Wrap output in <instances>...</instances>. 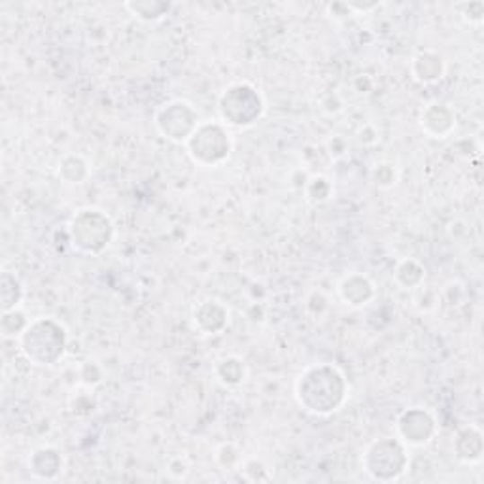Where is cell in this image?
Returning a JSON list of instances; mask_svg holds the SVG:
<instances>
[{
	"label": "cell",
	"instance_id": "cell-1",
	"mask_svg": "<svg viewBox=\"0 0 484 484\" xmlns=\"http://www.w3.org/2000/svg\"><path fill=\"white\" fill-rule=\"evenodd\" d=\"M348 381L333 364H312L304 367L295 381L297 405L314 417H331L348 400Z\"/></svg>",
	"mask_w": 484,
	"mask_h": 484
},
{
	"label": "cell",
	"instance_id": "cell-2",
	"mask_svg": "<svg viewBox=\"0 0 484 484\" xmlns=\"http://www.w3.org/2000/svg\"><path fill=\"white\" fill-rule=\"evenodd\" d=\"M22 356L32 365L53 367L57 365L68 347V331L59 320L40 316L29 321L27 330L17 339Z\"/></svg>",
	"mask_w": 484,
	"mask_h": 484
},
{
	"label": "cell",
	"instance_id": "cell-3",
	"mask_svg": "<svg viewBox=\"0 0 484 484\" xmlns=\"http://www.w3.org/2000/svg\"><path fill=\"white\" fill-rule=\"evenodd\" d=\"M114 235L116 225L112 218L99 208H82L68 224V242L84 256L102 254Z\"/></svg>",
	"mask_w": 484,
	"mask_h": 484
},
{
	"label": "cell",
	"instance_id": "cell-4",
	"mask_svg": "<svg viewBox=\"0 0 484 484\" xmlns=\"http://www.w3.org/2000/svg\"><path fill=\"white\" fill-rule=\"evenodd\" d=\"M220 119L225 128L248 129L265 114V101L258 87L248 82L227 85L218 99Z\"/></svg>",
	"mask_w": 484,
	"mask_h": 484
},
{
	"label": "cell",
	"instance_id": "cell-5",
	"mask_svg": "<svg viewBox=\"0 0 484 484\" xmlns=\"http://www.w3.org/2000/svg\"><path fill=\"white\" fill-rule=\"evenodd\" d=\"M409 446L398 437L374 439L362 456L364 471L376 482L398 480L409 470Z\"/></svg>",
	"mask_w": 484,
	"mask_h": 484
},
{
	"label": "cell",
	"instance_id": "cell-6",
	"mask_svg": "<svg viewBox=\"0 0 484 484\" xmlns=\"http://www.w3.org/2000/svg\"><path fill=\"white\" fill-rule=\"evenodd\" d=\"M184 146L195 165L212 169L229 159L233 140L222 121H201Z\"/></svg>",
	"mask_w": 484,
	"mask_h": 484
},
{
	"label": "cell",
	"instance_id": "cell-7",
	"mask_svg": "<svg viewBox=\"0 0 484 484\" xmlns=\"http://www.w3.org/2000/svg\"><path fill=\"white\" fill-rule=\"evenodd\" d=\"M199 114L193 104L182 99H172L159 106L154 116V125L159 135L174 145H186V140L199 128Z\"/></svg>",
	"mask_w": 484,
	"mask_h": 484
},
{
	"label": "cell",
	"instance_id": "cell-8",
	"mask_svg": "<svg viewBox=\"0 0 484 484\" xmlns=\"http://www.w3.org/2000/svg\"><path fill=\"white\" fill-rule=\"evenodd\" d=\"M439 434V422L432 410L424 407L405 409L396 420V436L409 446L420 448L432 443Z\"/></svg>",
	"mask_w": 484,
	"mask_h": 484
},
{
	"label": "cell",
	"instance_id": "cell-9",
	"mask_svg": "<svg viewBox=\"0 0 484 484\" xmlns=\"http://www.w3.org/2000/svg\"><path fill=\"white\" fill-rule=\"evenodd\" d=\"M229 316H231L229 309L224 301L208 297L195 304L191 312V321L193 328L201 335L212 337L222 335L229 328Z\"/></svg>",
	"mask_w": 484,
	"mask_h": 484
},
{
	"label": "cell",
	"instance_id": "cell-10",
	"mask_svg": "<svg viewBox=\"0 0 484 484\" xmlns=\"http://www.w3.org/2000/svg\"><path fill=\"white\" fill-rule=\"evenodd\" d=\"M418 123L427 136L446 138L456 129V112L451 104L436 101L424 106Z\"/></svg>",
	"mask_w": 484,
	"mask_h": 484
},
{
	"label": "cell",
	"instance_id": "cell-11",
	"mask_svg": "<svg viewBox=\"0 0 484 484\" xmlns=\"http://www.w3.org/2000/svg\"><path fill=\"white\" fill-rule=\"evenodd\" d=\"M339 297L350 309H364L374 299L376 286L364 273H350L339 282Z\"/></svg>",
	"mask_w": 484,
	"mask_h": 484
},
{
	"label": "cell",
	"instance_id": "cell-12",
	"mask_svg": "<svg viewBox=\"0 0 484 484\" xmlns=\"http://www.w3.org/2000/svg\"><path fill=\"white\" fill-rule=\"evenodd\" d=\"M29 471L37 480H56L65 468V458L56 446H40L29 456Z\"/></svg>",
	"mask_w": 484,
	"mask_h": 484
},
{
	"label": "cell",
	"instance_id": "cell-13",
	"mask_svg": "<svg viewBox=\"0 0 484 484\" xmlns=\"http://www.w3.org/2000/svg\"><path fill=\"white\" fill-rule=\"evenodd\" d=\"M446 70L443 56L436 49H422L410 61V75L422 85L437 84Z\"/></svg>",
	"mask_w": 484,
	"mask_h": 484
},
{
	"label": "cell",
	"instance_id": "cell-14",
	"mask_svg": "<svg viewBox=\"0 0 484 484\" xmlns=\"http://www.w3.org/2000/svg\"><path fill=\"white\" fill-rule=\"evenodd\" d=\"M453 446L456 458L462 463H479L482 460V432L477 426H465L456 434Z\"/></svg>",
	"mask_w": 484,
	"mask_h": 484
},
{
	"label": "cell",
	"instance_id": "cell-15",
	"mask_svg": "<svg viewBox=\"0 0 484 484\" xmlns=\"http://www.w3.org/2000/svg\"><path fill=\"white\" fill-rule=\"evenodd\" d=\"M426 280V268L420 261L405 258L401 260L396 268H393V282H396L401 290H418L424 286Z\"/></svg>",
	"mask_w": 484,
	"mask_h": 484
},
{
	"label": "cell",
	"instance_id": "cell-16",
	"mask_svg": "<svg viewBox=\"0 0 484 484\" xmlns=\"http://www.w3.org/2000/svg\"><path fill=\"white\" fill-rule=\"evenodd\" d=\"M89 174H92V167H89L85 157L78 154L65 155L57 165V176L65 184H70V186L84 184L89 178Z\"/></svg>",
	"mask_w": 484,
	"mask_h": 484
},
{
	"label": "cell",
	"instance_id": "cell-17",
	"mask_svg": "<svg viewBox=\"0 0 484 484\" xmlns=\"http://www.w3.org/2000/svg\"><path fill=\"white\" fill-rule=\"evenodd\" d=\"M214 374L222 386L225 388H237L246 381V365L239 356H225L214 365Z\"/></svg>",
	"mask_w": 484,
	"mask_h": 484
},
{
	"label": "cell",
	"instance_id": "cell-18",
	"mask_svg": "<svg viewBox=\"0 0 484 484\" xmlns=\"http://www.w3.org/2000/svg\"><path fill=\"white\" fill-rule=\"evenodd\" d=\"M123 8L128 10L135 20L145 23L161 22L172 8L171 3H161V0H133V3H125Z\"/></svg>",
	"mask_w": 484,
	"mask_h": 484
},
{
	"label": "cell",
	"instance_id": "cell-19",
	"mask_svg": "<svg viewBox=\"0 0 484 484\" xmlns=\"http://www.w3.org/2000/svg\"><path fill=\"white\" fill-rule=\"evenodd\" d=\"M23 297H25V290L20 278L4 271L3 277H0V301H3V312L20 309Z\"/></svg>",
	"mask_w": 484,
	"mask_h": 484
},
{
	"label": "cell",
	"instance_id": "cell-20",
	"mask_svg": "<svg viewBox=\"0 0 484 484\" xmlns=\"http://www.w3.org/2000/svg\"><path fill=\"white\" fill-rule=\"evenodd\" d=\"M304 195H307V201L312 205H321L330 201V197L333 195V184L330 178L316 174L309 178V182H304Z\"/></svg>",
	"mask_w": 484,
	"mask_h": 484
},
{
	"label": "cell",
	"instance_id": "cell-21",
	"mask_svg": "<svg viewBox=\"0 0 484 484\" xmlns=\"http://www.w3.org/2000/svg\"><path fill=\"white\" fill-rule=\"evenodd\" d=\"M29 321L31 320L20 309L3 312V318H0V331H3L6 339H20L22 333L27 330Z\"/></svg>",
	"mask_w": 484,
	"mask_h": 484
},
{
	"label": "cell",
	"instance_id": "cell-22",
	"mask_svg": "<svg viewBox=\"0 0 484 484\" xmlns=\"http://www.w3.org/2000/svg\"><path fill=\"white\" fill-rule=\"evenodd\" d=\"M398 169L393 163H390V161H383V163L376 165L373 169V182L383 188V189H390L398 184Z\"/></svg>",
	"mask_w": 484,
	"mask_h": 484
},
{
	"label": "cell",
	"instance_id": "cell-23",
	"mask_svg": "<svg viewBox=\"0 0 484 484\" xmlns=\"http://www.w3.org/2000/svg\"><path fill=\"white\" fill-rule=\"evenodd\" d=\"M216 460L222 468H227V470H239L242 463L241 451L233 443H224L222 446H218Z\"/></svg>",
	"mask_w": 484,
	"mask_h": 484
},
{
	"label": "cell",
	"instance_id": "cell-24",
	"mask_svg": "<svg viewBox=\"0 0 484 484\" xmlns=\"http://www.w3.org/2000/svg\"><path fill=\"white\" fill-rule=\"evenodd\" d=\"M460 10V15L463 17L465 22L471 25H480L484 20V4L482 3H463L456 6Z\"/></svg>",
	"mask_w": 484,
	"mask_h": 484
},
{
	"label": "cell",
	"instance_id": "cell-25",
	"mask_svg": "<svg viewBox=\"0 0 484 484\" xmlns=\"http://www.w3.org/2000/svg\"><path fill=\"white\" fill-rule=\"evenodd\" d=\"M188 471H189L188 463H186L184 460H180V458H172V460L169 462V465H167V470H165V473H167L171 479H176V480L186 479Z\"/></svg>",
	"mask_w": 484,
	"mask_h": 484
}]
</instances>
